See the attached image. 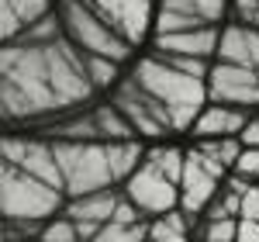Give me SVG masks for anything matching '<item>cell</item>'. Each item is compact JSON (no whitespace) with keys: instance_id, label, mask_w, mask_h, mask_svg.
<instances>
[{"instance_id":"1","label":"cell","mask_w":259,"mask_h":242,"mask_svg":"<svg viewBox=\"0 0 259 242\" xmlns=\"http://www.w3.org/2000/svg\"><path fill=\"white\" fill-rule=\"evenodd\" d=\"M4 118H45L62 111V101L49 73V42L14 38L4 45V83H0Z\"/></svg>"},{"instance_id":"2","label":"cell","mask_w":259,"mask_h":242,"mask_svg":"<svg viewBox=\"0 0 259 242\" xmlns=\"http://www.w3.org/2000/svg\"><path fill=\"white\" fill-rule=\"evenodd\" d=\"M59 187L24 173L14 163H4V180H0V208L7 222H49L56 211H66Z\"/></svg>"},{"instance_id":"3","label":"cell","mask_w":259,"mask_h":242,"mask_svg":"<svg viewBox=\"0 0 259 242\" xmlns=\"http://www.w3.org/2000/svg\"><path fill=\"white\" fill-rule=\"evenodd\" d=\"M59 18H62V31L73 45H80L90 56H107V59L124 62L132 56V42L121 35L114 24L100 18L97 11L87 0H59Z\"/></svg>"},{"instance_id":"4","label":"cell","mask_w":259,"mask_h":242,"mask_svg":"<svg viewBox=\"0 0 259 242\" xmlns=\"http://www.w3.org/2000/svg\"><path fill=\"white\" fill-rule=\"evenodd\" d=\"M52 149H56L62 180H66V197H83L94 190H107L114 183L111 163H107V142L56 139Z\"/></svg>"},{"instance_id":"5","label":"cell","mask_w":259,"mask_h":242,"mask_svg":"<svg viewBox=\"0 0 259 242\" xmlns=\"http://www.w3.org/2000/svg\"><path fill=\"white\" fill-rule=\"evenodd\" d=\"M135 83L145 87L152 97H159L166 107H204V101H211L207 94V80L190 76L177 66H169L166 59H159L156 52L142 56L135 62Z\"/></svg>"},{"instance_id":"6","label":"cell","mask_w":259,"mask_h":242,"mask_svg":"<svg viewBox=\"0 0 259 242\" xmlns=\"http://www.w3.org/2000/svg\"><path fill=\"white\" fill-rule=\"evenodd\" d=\"M124 194L139 204L145 215L159 218V215L173 211V208L180 204V183L169 180L159 166L145 156V163H142V166L132 173V177H128V180H124Z\"/></svg>"},{"instance_id":"7","label":"cell","mask_w":259,"mask_h":242,"mask_svg":"<svg viewBox=\"0 0 259 242\" xmlns=\"http://www.w3.org/2000/svg\"><path fill=\"white\" fill-rule=\"evenodd\" d=\"M207 94L218 104L256 107L259 104V69L235 66V62H214L211 73H207Z\"/></svg>"},{"instance_id":"8","label":"cell","mask_w":259,"mask_h":242,"mask_svg":"<svg viewBox=\"0 0 259 242\" xmlns=\"http://www.w3.org/2000/svg\"><path fill=\"white\" fill-rule=\"evenodd\" d=\"M4 163H14L24 173H31V177H38V180L66 190V180H62V170H59V159H56L52 142L7 135V139H4Z\"/></svg>"},{"instance_id":"9","label":"cell","mask_w":259,"mask_h":242,"mask_svg":"<svg viewBox=\"0 0 259 242\" xmlns=\"http://www.w3.org/2000/svg\"><path fill=\"white\" fill-rule=\"evenodd\" d=\"M87 4H90L107 24H114L132 45H139V42L149 35L152 21H156L152 0H87Z\"/></svg>"},{"instance_id":"10","label":"cell","mask_w":259,"mask_h":242,"mask_svg":"<svg viewBox=\"0 0 259 242\" xmlns=\"http://www.w3.org/2000/svg\"><path fill=\"white\" fill-rule=\"evenodd\" d=\"M218 177L204 166L200 159V149L187 152V166H183V180H180V208L183 211H207L211 197L218 194Z\"/></svg>"},{"instance_id":"11","label":"cell","mask_w":259,"mask_h":242,"mask_svg":"<svg viewBox=\"0 0 259 242\" xmlns=\"http://www.w3.org/2000/svg\"><path fill=\"white\" fill-rule=\"evenodd\" d=\"M221 28L218 24H200L190 31H177V35H156L152 38V52H177V56H200L211 59L218 52Z\"/></svg>"},{"instance_id":"12","label":"cell","mask_w":259,"mask_h":242,"mask_svg":"<svg viewBox=\"0 0 259 242\" xmlns=\"http://www.w3.org/2000/svg\"><path fill=\"white\" fill-rule=\"evenodd\" d=\"M245 107H235V104H204V111L197 114L194 121V135L197 139H221V135H239L242 128H245Z\"/></svg>"},{"instance_id":"13","label":"cell","mask_w":259,"mask_h":242,"mask_svg":"<svg viewBox=\"0 0 259 242\" xmlns=\"http://www.w3.org/2000/svg\"><path fill=\"white\" fill-rule=\"evenodd\" d=\"M45 14H52V0H0V31H4V42L21 38Z\"/></svg>"},{"instance_id":"14","label":"cell","mask_w":259,"mask_h":242,"mask_svg":"<svg viewBox=\"0 0 259 242\" xmlns=\"http://www.w3.org/2000/svg\"><path fill=\"white\" fill-rule=\"evenodd\" d=\"M118 194H111V187L107 190H94V194H83V197H69L66 204V215L73 218V222H111L114 218V208H118Z\"/></svg>"},{"instance_id":"15","label":"cell","mask_w":259,"mask_h":242,"mask_svg":"<svg viewBox=\"0 0 259 242\" xmlns=\"http://www.w3.org/2000/svg\"><path fill=\"white\" fill-rule=\"evenodd\" d=\"M107 163H111V173L114 180H128L142 163H145V149L139 145V139L128 142H107Z\"/></svg>"},{"instance_id":"16","label":"cell","mask_w":259,"mask_h":242,"mask_svg":"<svg viewBox=\"0 0 259 242\" xmlns=\"http://www.w3.org/2000/svg\"><path fill=\"white\" fill-rule=\"evenodd\" d=\"M94 118H97V125H100L104 142H128V139H135V125L128 121V114L121 111L118 104H100V107H94Z\"/></svg>"},{"instance_id":"17","label":"cell","mask_w":259,"mask_h":242,"mask_svg":"<svg viewBox=\"0 0 259 242\" xmlns=\"http://www.w3.org/2000/svg\"><path fill=\"white\" fill-rule=\"evenodd\" d=\"M207 24L197 14H180V11H169V7H156V21H152V35H177V31H190V28H200Z\"/></svg>"},{"instance_id":"18","label":"cell","mask_w":259,"mask_h":242,"mask_svg":"<svg viewBox=\"0 0 259 242\" xmlns=\"http://www.w3.org/2000/svg\"><path fill=\"white\" fill-rule=\"evenodd\" d=\"M56 139L104 142V135H100V125H97V118H94V111H90V114H80V118H73V121H62L59 128H56Z\"/></svg>"},{"instance_id":"19","label":"cell","mask_w":259,"mask_h":242,"mask_svg":"<svg viewBox=\"0 0 259 242\" xmlns=\"http://www.w3.org/2000/svg\"><path fill=\"white\" fill-rule=\"evenodd\" d=\"M197 149H204L207 156H214V159H221L225 166L235 170V163H239V156H242L245 145H242L239 135H221V139H200Z\"/></svg>"},{"instance_id":"20","label":"cell","mask_w":259,"mask_h":242,"mask_svg":"<svg viewBox=\"0 0 259 242\" xmlns=\"http://www.w3.org/2000/svg\"><path fill=\"white\" fill-rule=\"evenodd\" d=\"M118 73H121V62L118 59L90 56V52H87V76H90V83H94L97 90L111 87V83H118Z\"/></svg>"},{"instance_id":"21","label":"cell","mask_w":259,"mask_h":242,"mask_svg":"<svg viewBox=\"0 0 259 242\" xmlns=\"http://www.w3.org/2000/svg\"><path fill=\"white\" fill-rule=\"evenodd\" d=\"M145 156H149V159L156 163V166H159L162 173H166V177H169V180H183V166H187V152H180V149H173V145H166V149H149V152H145Z\"/></svg>"},{"instance_id":"22","label":"cell","mask_w":259,"mask_h":242,"mask_svg":"<svg viewBox=\"0 0 259 242\" xmlns=\"http://www.w3.org/2000/svg\"><path fill=\"white\" fill-rule=\"evenodd\" d=\"M94 242H149V225H118L107 222Z\"/></svg>"},{"instance_id":"23","label":"cell","mask_w":259,"mask_h":242,"mask_svg":"<svg viewBox=\"0 0 259 242\" xmlns=\"http://www.w3.org/2000/svg\"><path fill=\"white\" fill-rule=\"evenodd\" d=\"M38 242H83L76 232V222L66 215V218H49L45 228L38 232Z\"/></svg>"},{"instance_id":"24","label":"cell","mask_w":259,"mask_h":242,"mask_svg":"<svg viewBox=\"0 0 259 242\" xmlns=\"http://www.w3.org/2000/svg\"><path fill=\"white\" fill-rule=\"evenodd\" d=\"M156 56L190 76H200V80H207V73H211V59H200V56H177V52H156Z\"/></svg>"},{"instance_id":"25","label":"cell","mask_w":259,"mask_h":242,"mask_svg":"<svg viewBox=\"0 0 259 242\" xmlns=\"http://www.w3.org/2000/svg\"><path fill=\"white\" fill-rule=\"evenodd\" d=\"M239 235V218H207L204 242H235Z\"/></svg>"},{"instance_id":"26","label":"cell","mask_w":259,"mask_h":242,"mask_svg":"<svg viewBox=\"0 0 259 242\" xmlns=\"http://www.w3.org/2000/svg\"><path fill=\"white\" fill-rule=\"evenodd\" d=\"M194 7H197V14L207 21V24H218V21H225L232 0H194Z\"/></svg>"},{"instance_id":"27","label":"cell","mask_w":259,"mask_h":242,"mask_svg":"<svg viewBox=\"0 0 259 242\" xmlns=\"http://www.w3.org/2000/svg\"><path fill=\"white\" fill-rule=\"evenodd\" d=\"M235 173H242L245 180H259V145H245L242 149L239 163H235Z\"/></svg>"},{"instance_id":"28","label":"cell","mask_w":259,"mask_h":242,"mask_svg":"<svg viewBox=\"0 0 259 242\" xmlns=\"http://www.w3.org/2000/svg\"><path fill=\"white\" fill-rule=\"evenodd\" d=\"M142 215H145V211H142L139 204L132 201L128 194H124V197L118 201V208H114V218H111V222H118V225H139V222H142Z\"/></svg>"},{"instance_id":"29","label":"cell","mask_w":259,"mask_h":242,"mask_svg":"<svg viewBox=\"0 0 259 242\" xmlns=\"http://www.w3.org/2000/svg\"><path fill=\"white\" fill-rule=\"evenodd\" d=\"M239 218H252L259 222V183H252L249 190H245V197H242V215Z\"/></svg>"},{"instance_id":"30","label":"cell","mask_w":259,"mask_h":242,"mask_svg":"<svg viewBox=\"0 0 259 242\" xmlns=\"http://www.w3.org/2000/svg\"><path fill=\"white\" fill-rule=\"evenodd\" d=\"M235 242H259V222L239 218V235H235Z\"/></svg>"},{"instance_id":"31","label":"cell","mask_w":259,"mask_h":242,"mask_svg":"<svg viewBox=\"0 0 259 242\" xmlns=\"http://www.w3.org/2000/svg\"><path fill=\"white\" fill-rule=\"evenodd\" d=\"M242 145H259V118H249L245 121V128L239 132Z\"/></svg>"},{"instance_id":"32","label":"cell","mask_w":259,"mask_h":242,"mask_svg":"<svg viewBox=\"0 0 259 242\" xmlns=\"http://www.w3.org/2000/svg\"><path fill=\"white\" fill-rule=\"evenodd\" d=\"M100 228H104V222H76V232L83 242H94L100 235Z\"/></svg>"},{"instance_id":"33","label":"cell","mask_w":259,"mask_h":242,"mask_svg":"<svg viewBox=\"0 0 259 242\" xmlns=\"http://www.w3.org/2000/svg\"><path fill=\"white\" fill-rule=\"evenodd\" d=\"M149 242H190L187 232H177V235H159V239H149Z\"/></svg>"},{"instance_id":"34","label":"cell","mask_w":259,"mask_h":242,"mask_svg":"<svg viewBox=\"0 0 259 242\" xmlns=\"http://www.w3.org/2000/svg\"><path fill=\"white\" fill-rule=\"evenodd\" d=\"M249 24H252V28H259V11L252 14V21H249Z\"/></svg>"}]
</instances>
